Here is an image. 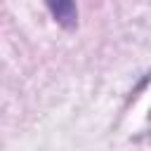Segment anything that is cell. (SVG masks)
<instances>
[{"mask_svg":"<svg viewBox=\"0 0 151 151\" xmlns=\"http://www.w3.org/2000/svg\"><path fill=\"white\" fill-rule=\"evenodd\" d=\"M47 2V9L52 14V19L66 28V31H76L78 26V5L76 0H45Z\"/></svg>","mask_w":151,"mask_h":151,"instance_id":"cell-1","label":"cell"}]
</instances>
